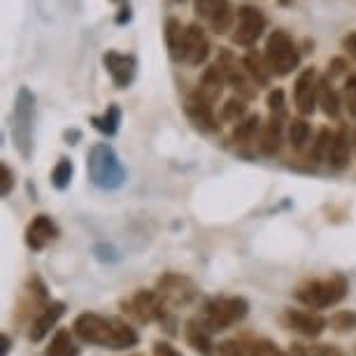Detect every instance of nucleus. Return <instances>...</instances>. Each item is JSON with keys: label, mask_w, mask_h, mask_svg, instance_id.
I'll return each mask as SVG.
<instances>
[{"label": "nucleus", "mask_w": 356, "mask_h": 356, "mask_svg": "<svg viewBox=\"0 0 356 356\" xmlns=\"http://www.w3.org/2000/svg\"><path fill=\"white\" fill-rule=\"evenodd\" d=\"M56 238H58V226L54 224L49 214H35L31 224L26 226V245L33 252H42Z\"/></svg>", "instance_id": "15"}, {"label": "nucleus", "mask_w": 356, "mask_h": 356, "mask_svg": "<svg viewBox=\"0 0 356 356\" xmlns=\"http://www.w3.org/2000/svg\"><path fill=\"white\" fill-rule=\"evenodd\" d=\"M243 65L247 70V75L252 77V82L257 86H270V79H273V72L268 68V61L266 56L257 49H250L243 56Z\"/></svg>", "instance_id": "21"}, {"label": "nucleus", "mask_w": 356, "mask_h": 356, "mask_svg": "<svg viewBox=\"0 0 356 356\" xmlns=\"http://www.w3.org/2000/svg\"><path fill=\"white\" fill-rule=\"evenodd\" d=\"M10 347H12V338H10L8 333H3V356H8Z\"/></svg>", "instance_id": "45"}, {"label": "nucleus", "mask_w": 356, "mask_h": 356, "mask_svg": "<svg viewBox=\"0 0 356 356\" xmlns=\"http://www.w3.org/2000/svg\"><path fill=\"white\" fill-rule=\"evenodd\" d=\"M349 156H352V136H349L347 126H340V129L333 133V143H331V149H328L326 163L333 172H342L349 165Z\"/></svg>", "instance_id": "17"}, {"label": "nucleus", "mask_w": 356, "mask_h": 356, "mask_svg": "<svg viewBox=\"0 0 356 356\" xmlns=\"http://www.w3.org/2000/svg\"><path fill=\"white\" fill-rule=\"evenodd\" d=\"M63 138H65V143H68V145H77V140L82 138V133H79L77 129H72V131H65Z\"/></svg>", "instance_id": "44"}, {"label": "nucleus", "mask_w": 356, "mask_h": 356, "mask_svg": "<svg viewBox=\"0 0 356 356\" xmlns=\"http://www.w3.org/2000/svg\"><path fill=\"white\" fill-rule=\"evenodd\" d=\"M247 117H250V114H247L245 98H228L224 107H221V119H224V122H231L238 126L240 122H245Z\"/></svg>", "instance_id": "31"}, {"label": "nucleus", "mask_w": 356, "mask_h": 356, "mask_svg": "<svg viewBox=\"0 0 356 356\" xmlns=\"http://www.w3.org/2000/svg\"><path fill=\"white\" fill-rule=\"evenodd\" d=\"M122 305L133 319L140 321V324H152V321L165 319V300L161 298L159 291L140 289V291L133 293L129 300H124Z\"/></svg>", "instance_id": "8"}, {"label": "nucleus", "mask_w": 356, "mask_h": 356, "mask_svg": "<svg viewBox=\"0 0 356 356\" xmlns=\"http://www.w3.org/2000/svg\"><path fill=\"white\" fill-rule=\"evenodd\" d=\"M328 324H331L335 333H352L356 328V312H352V310L335 312Z\"/></svg>", "instance_id": "34"}, {"label": "nucleus", "mask_w": 356, "mask_h": 356, "mask_svg": "<svg viewBox=\"0 0 356 356\" xmlns=\"http://www.w3.org/2000/svg\"><path fill=\"white\" fill-rule=\"evenodd\" d=\"M331 143H333V133L328 129H321L317 140L312 145V152H310V159L314 163H321V161L328 159V149H331Z\"/></svg>", "instance_id": "33"}, {"label": "nucleus", "mask_w": 356, "mask_h": 356, "mask_svg": "<svg viewBox=\"0 0 356 356\" xmlns=\"http://www.w3.org/2000/svg\"><path fill=\"white\" fill-rule=\"evenodd\" d=\"M210 40H207L205 31L200 29L198 24H191L186 26V49H184V63L193 65V68H198V65H203L207 61V56H210Z\"/></svg>", "instance_id": "16"}, {"label": "nucleus", "mask_w": 356, "mask_h": 356, "mask_svg": "<svg viewBox=\"0 0 356 356\" xmlns=\"http://www.w3.org/2000/svg\"><path fill=\"white\" fill-rule=\"evenodd\" d=\"M277 3L282 5V8H293V5L298 3V0H277Z\"/></svg>", "instance_id": "46"}, {"label": "nucleus", "mask_w": 356, "mask_h": 356, "mask_svg": "<svg viewBox=\"0 0 356 356\" xmlns=\"http://www.w3.org/2000/svg\"><path fill=\"white\" fill-rule=\"evenodd\" d=\"M231 10V3L228 0H193V12H196V17L205 19L207 24L212 22V19H217L221 12Z\"/></svg>", "instance_id": "29"}, {"label": "nucleus", "mask_w": 356, "mask_h": 356, "mask_svg": "<svg viewBox=\"0 0 356 356\" xmlns=\"http://www.w3.org/2000/svg\"><path fill=\"white\" fill-rule=\"evenodd\" d=\"M293 103L300 117H310L319 105V75L314 68L300 70L293 82Z\"/></svg>", "instance_id": "10"}, {"label": "nucleus", "mask_w": 356, "mask_h": 356, "mask_svg": "<svg viewBox=\"0 0 356 356\" xmlns=\"http://www.w3.org/2000/svg\"><path fill=\"white\" fill-rule=\"evenodd\" d=\"M217 65H219L221 75H224V79H226V84L238 91V98H245V100L257 98L259 86L252 82L250 75H247L243 58L238 61V56H235L231 49H221L219 56H217Z\"/></svg>", "instance_id": "7"}, {"label": "nucleus", "mask_w": 356, "mask_h": 356, "mask_svg": "<svg viewBox=\"0 0 356 356\" xmlns=\"http://www.w3.org/2000/svg\"><path fill=\"white\" fill-rule=\"evenodd\" d=\"M264 56L268 61V68L273 72V77L291 75L300 63L298 44L293 42V38L289 35L284 29H275L270 35H268Z\"/></svg>", "instance_id": "6"}, {"label": "nucleus", "mask_w": 356, "mask_h": 356, "mask_svg": "<svg viewBox=\"0 0 356 356\" xmlns=\"http://www.w3.org/2000/svg\"><path fill=\"white\" fill-rule=\"evenodd\" d=\"M282 140H284V117L270 114V119L264 124V131H261V138H259L261 154H264V156H275L282 147Z\"/></svg>", "instance_id": "20"}, {"label": "nucleus", "mask_w": 356, "mask_h": 356, "mask_svg": "<svg viewBox=\"0 0 356 356\" xmlns=\"http://www.w3.org/2000/svg\"><path fill=\"white\" fill-rule=\"evenodd\" d=\"M250 312V303L243 296H221V298L207 300L203 312H200V324L210 333H221L226 328L243 321Z\"/></svg>", "instance_id": "3"}, {"label": "nucleus", "mask_w": 356, "mask_h": 356, "mask_svg": "<svg viewBox=\"0 0 356 356\" xmlns=\"http://www.w3.org/2000/svg\"><path fill=\"white\" fill-rule=\"evenodd\" d=\"M72 172H75V168H72V161L65 159V156L58 159V163L54 165V170H51V184H54V189H58V191L68 189L70 182H72Z\"/></svg>", "instance_id": "30"}, {"label": "nucleus", "mask_w": 356, "mask_h": 356, "mask_svg": "<svg viewBox=\"0 0 356 356\" xmlns=\"http://www.w3.org/2000/svg\"><path fill=\"white\" fill-rule=\"evenodd\" d=\"M12 189H15V172L10 170L8 163H0V193L10 196Z\"/></svg>", "instance_id": "37"}, {"label": "nucleus", "mask_w": 356, "mask_h": 356, "mask_svg": "<svg viewBox=\"0 0 356 356\" xmlns=\"http://www.w3.org/2000/svg\"><path fill=\"white\" fill-rule=\"evenodd\" d=\"M186 342L193 347V352H198L200 356H214L217 347L212 342V333L200 324L198 319H191L186 324Z\"/></svg>", "instance_id": "22"}, {"label": "nucleus", "mask_w": 356, "mask_h": 356, "mask_svg": "<svg viewBox=\"0 0 356 356\" xmlns=\"http://www.w3.org/2000/svg\"><path fill=\"white\" fill-rule=\"evenodd\" d=\"M319 105H321V112H324L328 119L340 117L342 98L338 96V91L333 89V84L328 77H319Z\"/></svg>", "instance_id": "26"}, {"label": "nucleus", "mask_w": 356, "mask_h": 356, "mask_svg": "<svg viewBox=\"0 0 356 356\" xmlns=\"http://www.w3.org/2000/svg\"><path fill=\"white\" fill-rule=\"evenodd\" d=\"M119 124H122V110H119L117 103L107 105V110L103 114H93L91 117L93 129H96L98 133H103V136H107V138L117 136Z\"/></svg>", "instance_id": "25"}, {"label": "nucleus", "mask_w": 356, "mask_h": 356, "mask_svg": "<svg viewBox=\"0 0 356 356\" xmlns=\"http://www.w3.org/2000/svg\"><path fill=\"white\" fill-rule=\"evenodd\" d=\"M86 172L93 186L103 191H117L126 182V168L119 161L117 152L107 143L93 145L86 154Z\"/></svg>", "instance_id": "2"}, {"label": "nucleus", "mask_w": 356, "mask_h": 356, "mask_svg": "<svg viewBox=\"0 0 356 356\" xmlns=\"http://www.w3.org/2000/svg\"><path fill=\"white\" fill-rule=\"evenodd\" d=\"M72 333L86 345L110 347V349H131L138 345V331L124 319L100 317L96 312L79 314L72 324Z\"/></svg>", "instance_id": "1"}, {"label": "nucleus", "mask_w": 356, "mask_h": 356, "mask_svg": "<svg viewBox=\"0 0 356 356\" xmlns=\"http://www.w3.org/2000/svg\"><path fill=\"white\" fill-rule=\"evenodd\" d=\"M268 107H270V114H275V117H286L284 91H282V89H273L270 93H268Z\"/></svg>", "instance_id": "36"}, {"label": "nucleus", "mask_w": 356, "mask_h": 356, "mask_svg": "<svg viewBox=\"0 0 356 356\" xmlns=\"http://www.w3.org/2000/svg\"><path fill=\"white\" fill-rule=\"evenodd\" d=\"M342 105L347 107L349 117L356 119V72H352L345 79V86H342Z\"/></svg>", "instance_id": "35"}, {"label": "nucleus", "mask_w": 356, "mask_h": 356, "mask_svg": "<svg viewBox=\"0 0 356 356\" xmlns=\"http://www.w3.org/2000/svg\"><path fill=\"white\" fill-rule=\"evenodd\" d=\"M112 3H117L119 8H122V5H129V0H112Z\"/></svg>", "instance_id": "47"}, {"label": "nucleus", "mask_w": 356, "mask_h": 356, "mask_svg": "<svg viewBox=\"0 0 356 356\" xmlns=\"http://www.w3.org/2000/svg\"><path fill=\"white\" fill-rule=\"evenodd\" d=\"M154 356H182V354H179L170 342L159 340V342H154Z\"/></svg>", "instance_id": "40"}, {"label": "nucleus", "mask_w": 356, "mask_h": 356, "mask_svg": "<svg viewBox=\"0 0 356 356\" xmlns=\"http://www.w3.org/2000/svg\"><path fill=\"white\" fill-rule=\"evenodd\" d=\"M33 119H35V96L29 86H22L12 110V140L24 161L33 156Z\"/></svg>", "instance_id": "5"}, {"label": "nucleus", "mask_w": 356, "mask_h": 356, "mask_svg": "<svg viewBox=\"0 0 356 356\" xmlns=\"http://www.w3.org/2000/svg\"><path fill=\"white\" fill-rule=\"evenodd\" d=\"M342 49H345V54L349 58H354L356 61V31L342 38Z\"/></svg>", "instance_id": "41"}, {"label": "nucleus", "mask_w": 356, "mask_h": 356, "mask_svg": "<svg viewBox=\"0 0 356 356\" xmlns=\"http://www.w3.org/2000/svg\"><path fill=\"white\" fill-rule=\"evenodd\" d=\"M131 19H133V8H131V5H122L119 12H117V17H114V24L126 26V24H131Z\"/></svg>", "instance_id": "42"}, {"label": "nucleus", "mask_w": 356, "mask_h": 356, "mask_svg": "<svg viewBox=\"0 0 356 356\" xmlns=\"http://www.w3.org/2000/svg\"><path fill=\"white\" fill-rule=\"evenodd\" d=\"M72 335L75 333L65 331V328L56 331L51 342H49V347H47L44 356H79V347H77V342Z\"/></svg>", "instance_id": "27"}, {"label": "nucleus", "mask_w": 356, "mask_h": 356, "mask_svg": "<svg viewBox=\"0 0 356 356\" xmlns=\"http://www.w3.org/2000/svg\"><path fill=\"white\" fill-rule=\"evenodd\" d=\"M163 38H165V47H168L170 58L175 63H182L184 61V49H186V29L177 17L165 19Z\"/></svg>", "instance_id": "19"}, {"label": "nucleus", "mask_w": 356, "mask_h": 356, "mask_svg": "<svg viewBox=\"0 0 356 356\" xmlns=\"http://www.w3.org/2000/svg\"><path fill=\"white\" fill-rule=\"evenodd\" d=\"M282 319H284L286 328L305 335V338H317L328 326V321L319 312H310V310H286Z\"/></svg>", "instance_id": "14"}, {"label": "nucleus", "mask_w": 356, "mask_h": 356, "mask_svg": "<svg viewBox=\"0 0 356 356\" xmlns=\"http://www.w3.org/2000/svg\"><path fill=\"white\" fill-rule=\"evenodd\" d=\"M284 356H310V352H307V347L303 345H291V349L284 352Z\"/></svg>", "instance_id": "43"}, {"label": "nucleus", "mask_w": 356, "mask_h": 356, "mask_svg": "<svg viewBox=\"0 0 356 356\" xmlns=\"http://www.w3.org/2000/svg\"><path fill=\"white\" fill-rule=\"evenodd\" d=\"M224 86H226V79H224V75H221L219 65L214 63V65H210V68H205L196 91L214 105L221 98V93H224Z\"/></svg>", "instance_id": "23"}, {"label": "nucleus", "mask_w": 356, "mask_h": 356, "mask_svg": "<svg viewBox=\"0 0 356 356\" xmlns=\"http://www.w3.org/2000/svg\"><path fill=\"white\" fill-rule=\"evenodd\" d=\"M156 291L161 293V298L168 300L172 305H186L196 298V286L191 284V280L182 277L177 273H165L163 277L159 280V289Z\"/></svg>", "instance_id": "12"}, {"label": "nucleus", "mask_w": 356, "mask_h": 356, "mask_svg": "<svg viewBox=\"0 0 356 356\" xmlns=\"http://www.w3.org/2000/svg\"><path fill=\"white\" fill-rule=\"evenodd\" d=\"M175 3H186V0H175Z\"/></svg>", "instance_id": "48"}, {"label": "nucleus", "mask_w": 356, "mask_h": 356, "mask_svg": "<svg viewBox=\"0 0 356 356\" xmlns=\"http://www.w3.org/2000/svg\"><path fill=\"white\" fill-rule=\"evenodd\" d=\"M184 112H186V117H189V122L196 126L198 131H203V133L219 131L217 117H214V105L200 96L198 91L189 93V98H186V103H184Z\"/></svg>", "instance_id": "13"}, {"label": "nucleus", "mask_w": 356, "mask_h": 356, "mask_svg": "<svg viewBox=\"0 0 356 356\" xmlns=\"http://www.w3.org/2000/svg\"><path fill=\"white\" fill-rule=\"evenodd\" d=\"M266 26H268V19L259 8H254V5H243V8H238V19H235V29H233L235 33L231 35L233 44L254 47L257 40L264 35Z\"/></svg>", "instance_id": "9"}, {"label": "nucleus", "mask_w": 356, "mask_h": 356, "mask_svg": "<svg viewBox=\"0 0 356 356\" xmlns=\"http://www.w3.org/2000/svg\"><path fill=\"white\" fill-rule=\"evenodd\" d=\"M310 136H312V129L305 117H293L291 122H289V145H291L296 152L305 149L307 143H310Z\"/></svg>", "instance_id": "28"}, {"label": "nucleus", "mask_w": 356, "mask_h": 356, "mask_svg": "<svg viewBox=\"0 0 356 356\" xmlns=\"http://www.w3.org/2000/svg\"><path fill=\"white\" fill-rule=\"evenodd\" d=\"M261 131H264V126H261V117L259 114H250L245 122H240L238 126H235V131H233L235 147L247 149V147H252L254 143H259L257 138H261Z\"/></svg>", "instance_id": "24"}, {"label": "nucleus", "mask_w": 356, "mask_h": 356, "mask_svg": "<svg viewBox=\"0 0 356 356\" xmlns=\"http://www.w3.org/2000/svg\"><path fill=\"white\" fill-rule=\"evenodd\" d=\"M103 65L107 75L112 77V82L117 89H129L133 79L138 75V58L133 54H119V51H105L103 54Z\"/></svg>", "instance_id": "11"}, {"label": "nucleus", "mask_w": 356, "mask_h": 356, "mask_svg": "<svg viewBox=\"0 0 356 356\" xmlns=\"http://www.w3.org/2000/svg\"><path fill=\"white\" fill-rule=\"evenodd\" d=\"M345 70H347V61H345V58H340V56H335V58H331V61H328V72H326V77L333 82V79L338 77V75H342Z\"/></svg>", "instance_id": "39"}, {"label": "nucleus", "mask_w": 356, "mask_h": 356, "mask_svg": "<svg viewBox=\"0 0 356 356\" xmlns=\"http://www.w3.org/2000/svg\"><path fill=\"white\" fill-rule=\"evenodd\" d=\"M349 291V282L345 275H331L326 280H310L296 289V298L310 310H326L338 305Z\"/></svg>", "instance_id": "4"}, {"label": "nucleus", "mask_w": 356, "mask_h": 356, "mask_svg": "<svg viewBox=\"0 0 356 356\" xmlns=\"http://www.w3.org/2000/svg\"><path fill=\"white\" fill-rule=\"evenodd\" d=\"M65 314V303H61V300H51V303H47L42 307V312L38 314V319L31 324V333L29 338L33 342H40L44 340V335L51 331L54 326L58 324V319H61Z\"/></svg>", "instance_id": "18"}, {"label": "nucleus", "mask_w": 356, "mask_h": 356, "mask_svg": "<svg viewBox=\"0 0 356 356\" xmlns=\"http://www.w3.org/2000/svg\"><path fill=\"white\" fill-rule=\"evenodd\" d=\"M307 352H310V356H345V352L335 345H312L307 347Z\"/></svg>", "instance_id": "38"}, {"label": "nucleus", "mask_w": 356, "mask_h": 356, "mask_svg": "<svg viewBox=\"0 0 356 356\" xmlns=\"http://www.w3.org/2000/svg\"><path fill=\"white\" fill-rule=\"evenodd\" d=\"M245 356H284V352L270 340H252L243 345Z\"/></svg>", "instance_id": "32"}]
</instances>
